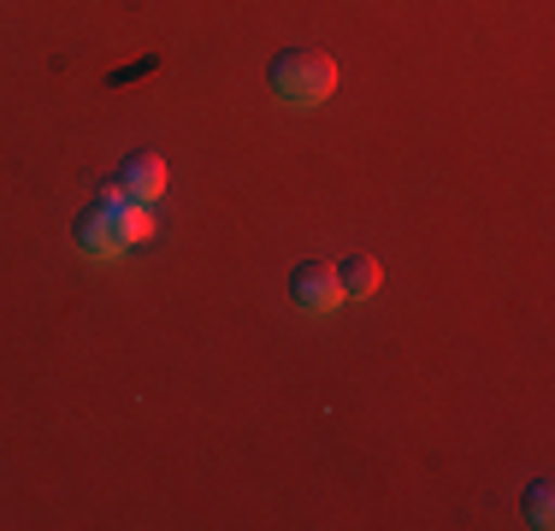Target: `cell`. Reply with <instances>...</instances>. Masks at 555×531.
<instances>
[{"instance_id":"6da1fadb","label":"cell","mask_w":555,"mask_h":531,"mask_svg":"<svg viewBox=\"0 0 555 531\" xmlns=\"http://www.w3.org/2000/svg\"><path fill=\"white\" fill-rule=\"evenodd\" d=\"M72 236H77V248H83V255L113 260V255H125V248L149 243V236H154V212H149V202H130L118 183H101L95 202L77 212Z\"/></svg>"},{"instance_id":"7a4b0ae2","label":"cell","mask_w":555,"mask_h":531,"mask_svg":"<svg viewBox=\"0 0 555 531\" xmlns=\"http://www.w3.org/2000/svg\"><path fill=\"white\" fill-rule=\"evenodd\" d=\"M267 83L284 106H320L337 89V60L325 48H284V53H272Z\"/></svg>"},{"instance_id":"3957f363","label":"cell","mask_w":555,"mask_h":531,"mask_svg":"<svg viewBox=\"0 0 555 531\" xmlns=\"http://www.w3.org/2000/svg\"><path fill=\"white\" fill-rule=\"evenodd\" d=\"M289 301L301 313H337L343 308V284H337V266L332 260H301L289 272Z\"/></svg>"},{"instance_id":"277c9868","label":"cell","mask_w":555,"mask_h":531,"mask_svg":"<svg viewBox=\"0 0 555 531\" xmlns=\"http://www.w3.org/2000/svg\"><path fill=\"white\" fill-rule=\"evenodd\" d=\"M118 190L130 195V202H160L166 195V159L160 154H149V148H137V154H125V166H118Z\"/></svg>"},{"instance_id":"5b68a950","label":"cell","mask_w":555,"mask_h":531,"mask_svg":"<svg viewBox=\"0 0 555 531\" xmlns=\"http://www.w3.org/2000/svg\"><path fill=\"white\" fill-rule=\"evenodd\" d=\"M337 284H343V301L373 296V289L385 284V266H378L373 255H349V260H337Z\"/></svg>"},{"instance_id":"8992f818","label":"cell","mask_w":555,"mask_h":531,"mask_svg":"<svg viewBox=\"0 0 555 531\" xmlns=\"http://www.w3.org/2000/svg\"><path fill=\"white\" fill-rule=\"evenodd\" d=\"M520 520L532 531H550L555 526V484L550 478H532V484L520 490Z\"/></svg>"}]
</instances>
